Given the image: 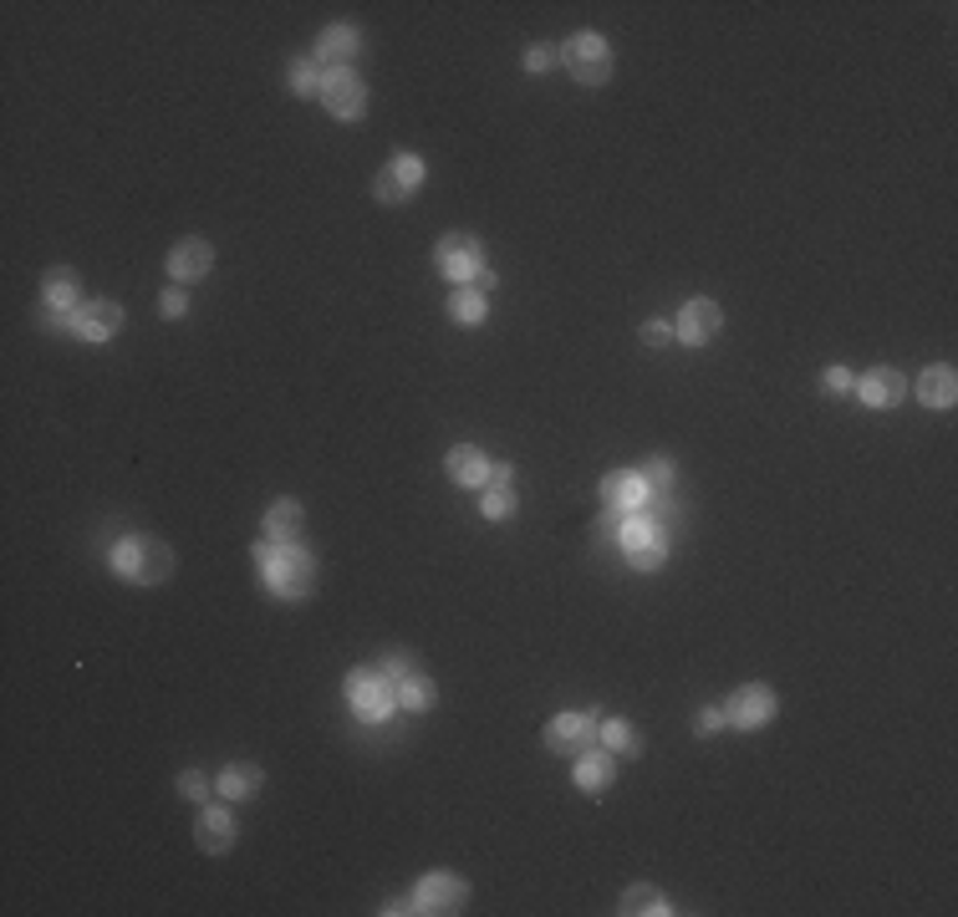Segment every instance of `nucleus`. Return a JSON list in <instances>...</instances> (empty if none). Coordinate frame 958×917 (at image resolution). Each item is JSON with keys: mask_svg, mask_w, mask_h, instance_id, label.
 <instances>
[{"mask_svg": "<svg viewBox=\"0 0 958 917\" xmlns=\"http://www.w3.org/2000/svg\"><path fill=\"white\" fill-rule=\"evenodd\" d=\"M255 561H261V577H266V592L280 602H301V596L316 592V556L291 546H276V541H261L255 546Z\"/></svg>", "mask_w": 958, "mask_h": 917, "instance_id": "1", "label": "nucleus"}, {"mask_svg": "<svg viewBox=\"0 0 958 917\" xmlns=\"http://www.w3.org/2000/svg\"><path fill=\"white\" fill-rule=\"evenodd\" d=\"M107 566H113L118 577L138 581V587H159V581L174 577V550L163 546V541H153V535H128V541L113 546Z\"/></svg>", "mask_w": 958, "mask_h": 917, "instance_id": "2", "label": "nucleus"}, {"mask_svg": "<svg viewBox=\"0 0 958 917\" xmlns=\"http://www.w3.org/2000/svg\"><path fill=\"white\" fill-rule=\"evenodd\" d=\"M622 556L637 566V571H658L668 561V525H658L653 510H637V515H622L617 525Z\"/></svg>", "mask_w": 958, "mask_h": 917, "instance_id": "3", "label": "nucleus"}, {"mask_svg": "<svg viewBox=\"0 0 958 917\" xmlns=\"http://www.w3.org/2000/svg\"><path fill=\"white\" fill-rule=\"evenodd\" d=\"M347 704H353V713L362 724H383L399 709V683L383 678L378 668H353L347 673Z\"/></svg>", "mask_w": 958, "mask_h": 917, "instance_id": "4", "label": "nucleus"}, {"mask_svg": "<svg viewBox=\"0 0 958 917\" xmlns=\"http://www.w3.org/2000/svg\"><path fill=\"white\" fill-rule=\"evenodd\" d=\"M561 67H566L581 88H602L607 77H612V46H607V36H597V31H576L572 42L561 46Z\"/></svg>", "mask_w": 958, "mask_h": 917, "instance_id": "5", "label": "nucleus"}, {"mask_svg": "<svg viewBox=\"0 0 958 917\" xmlns=\"http://www.w3.org/2000/svg\"><path fill=\"white\" fill-rule=\"evenodd\" d=\"M602 744V719L597 713H556L546 724V750L561 759H581Z\"/></svg>", "mask_w": 958, "mask_h": 917, "instance_id": "6", "label": "nucleus"}, {"mask_svg": "<svg viewBox=\"0 0 958 917\" xmlns=\"http://www.w3.org/2000/svg\"><path fill=\"white\" fill-rule=\"evenodd\" d=\"M434 260H439V276H449L454 286H470L485 270V240L454 230V235H443L434 245Z\"/></svg>", "mask_w": 958, "mask_h": 917, "instance_id": "7", "label": "nucleus"}, {"mask_svg": "<svg viewBox=\"0 0 958 917\" xmlns=\"http://www.w3.org/2000/svg\"><path fill=\"white\" fill-rule=\"evenodd\" d=\"M597 500H602V510H612V515H637V510L653 504V485L643 479V469H612V474H602Z\"/></svg>", "mask_w": 958, "mask_h": 917, "instance_id": "8", "label": "nucleus"}, {"mask_svg": "<svg viewBox=\"0 0 958 917\" xmlns=\"http://www.w3.org/2000/svg\"><path fill=\"white\" fill-rule=\"evenodd\" d=\"M775 709H781V698H775L770 683H745V688H735L724 698V719L735 729H765L775 719Z\"/></svg>", "mask_w": 958, "mask_h": 917, "instance_id": "9", "label": "nucleus"}, {"mask_svg": "<svg viewBox=\"0 0 958 917\" xmlns=\"http://www.w3.org/2000/svg\"><path fill=\"white\" fill-rule=\"evenodd\" d=\"M322 103L332 118L357 123L368 113V88H362V77H357L353 67H337V72H326V82H322Z\"/></svg>", "mask_w": 958, "mask_h": 917, "instance_id": "10", "label": "nucleus"}, {"mask_svg": "<svg viewBox=\"0 0 958 917\" xmlns=\"http://www.w3.org/2000/svg\"><path fill=\"white\" fill-rule=\"evenodd\" d=\"M418 184H424V159H418V153H393V159L383 163L378 184H372V194H378L383 205H408L413 194H418Z\"/></svg>", "mask_w": 958, "mask_h": 917, "instance_id": "11", "label": "nucleus"}, {"mask_svg": "<svg viewBox=\"0 0 958 917\" xmlns=\"http://www.w3.org/2000/svg\"><path fill=\"white\" fill-rule=\"evenodd\" d=\"M719 326H724V306H719V301L693 297V301H683L679 322H673V341H683V347H704V341L719 337Z\"/></svg>", "mask_w": 958, "mask_h": 917, "instance_id": "12", "label": "nucleus"}, {"mask_svg": "<svg viewBox=\"0 0 958 917\" xmlns=\"http://www.w3.org/2000/svg\"><path fill=\"white\" fill-rule=\"evenodd\" d=\"M413 903H418V913H464V903H470V882H459V877L449 872H428L418 887H413Z\"/></svg>", "mask_w": 958, "mask_h": 917, "instance_id": "13", "label": "nucleus"}, {"mask_svg": "<svg viewBox=\"0 0 958 917\" xmlns=\"http://www.w3.org/2000/svg\"><path fill=\"white\" fill-rule=\"evenodd\" d=\"M72 332L82 341H113L123 332V306L118 301H82L72 311Z\"/></svg>", "mask_w": 958, "mask_h": 917, "instance_id": "14", "label": "nucleus"}, {"mask_svg": "<svg viewBox=\"0 0 958 917\" xmlns=\"http://www.w3.org/2000/svg\"><path fill=\"white\" fill-rule=\"evenodd\" d=\"M163 266H169L174 281H205L209 270H215V245H209L205 235H184L174 251H169Z\"/></svg>", "mask_w": 958, "mask_h": 917, "instance_id": "15", "label": "nucleus"}, {"mask_svg": "<svg viewBox=\"0 0 958 917\" xmlns=\"http://www.w3.org/2000/svg\"><path fill=\"white\" fill-rule=\"evenodd\" d=\"M856 398L867 403V408H898L908 398V378L898 368H872L856 378Z\"/></svg>", "mask_w": 958, "mask_h": 917, "instance_id": "16", "label": "nucleus"}, {"mask_svg": "<svg viewBox=\"0 0 958 917\" xmlns=\"http://www.w3.org/2000/svg\"><path fill=\"white\" fill-rule=\"evenodd\" d=\"M443 469H449V479L464 489H485L489 485V474H495V464H489L485 449H474V444H454L449 449V458H443Z\"/></svg>", "mask_w": 958, "mask_h": 917, "instance_id": "17", "label": "nucleus"}, {"mask_svg": "<svg viewBox=\"0 0 958 917\" xmlns=\"http://www.w3.org/2000/svg\"><path fill=\"white\" fill-rule=\"evenodd\" d=\"M362 51V31L357 26H326L322 42H316V67H326V72H337V67H347V61Z\"/></svg>", "mask_w": 958, "mask_h": 917, "instance_id": "18", "label": "nucleus"}, {"mask_svg": "<svg viewBox=\"0 0 958 917\" xmlns=\"http://www.w3.org/2000/svg\"><path fill=\"white\" fill-rule=\"evenodd\" d=\"M240 836L235 815L224 811V805H209L205 815H199V826H194V841H199V851H209V857H220V851H230Z\"/></svg>", "mask_w": 958, "mask_h": 917, "instance_id": "19", "label": "nucleus"}, {"mask_svg": "<svg viewBox=\"0 0 958 917\" xmlns=\"http://www.w3.org/2000/svg\"><path fill=\"white\" fill-rule=\"evenodd\" d=\"M917 398H923V408H954L958 403V372L948 368V362L923 368V378H917Z\"/></svg>", "mask_w": 958, "mask_h": 917, "instance_id": "20", "label": "nucleus"}, {"mask_svg": "<svg viewBox=\"0 0 958 917\" xmlns=\"http://www.w3.org/2000/svg\"><path fill=\"white\" fill-rule=\"evenodd\" d=\"M612 780H617V765H612V755H607L602 744L576 759V785H581L587 796H602V790H612Z\"/></svg>", "mask_w": 958, "mask_h": 917, "instance_id": "21", "label": "nucleus"}, {"mask_svg": "<svg viewBox=\"0 0 958 917\" xmlns=\"http://www.w3.org/2000/svg\"><path fill=\"white\" fill-rule=\"evenodd\" d=\"M301 525H307V510H301L296 500H276L266 510V541H276V546L301 541Z\"/></svg>", "mask_w": 958, "mask_h": 917, "instance_id": "22", "label": "nucleus"}, {"mask_svg": "<svg viewBox=\"0 0 958 917\" xmlns=\"http://www.w3.org/2000/svg\"><path fill=\"white\" fill-rule=\"evenodd\" d=\"M617 913H627V917H668V913H679V907L668 903V897L653 887V882H637V887L622 892Z\"/></svg>", "mask_w": 958, "mask_h": 917, "instance_id": "23", "label": "nucleus"}, {"mask_svg": "<svg viewBox=\"0 0 958 917\" xmlns=\"http://www.w3.org/2000/svg\"><path fill=\"white\" fill-rule=\"evenodd\" d=\"M261 785H266V769L261 765H224L220 780H215V790H220L224 800H251Z\"/></svg>", "mask_w": 958, "mask_h": 917, "instance_id": "24", "label": "nucleus"}, {"mask_svg": "<svg viewBox=\"0 0 958 917\" xmlns=\"http://www.w3.org/2000/svg\"><path fill=\"white\" fill-rule=\"evenodd\" d=\"M77 297H82V281H77V270L57 266L42 276V301L57 311H77Z\"/></svg>", "mask_w": 958, "mask_h": 917, "instance_id": "25", "label": "nucleus"}, {"mask_svg": "<svg viewBox=\"0 0 958 917\" xmlns=\"http://www.w3.org/2000/svg\"><path fill=\"white\" fill-rule=\"evenodd\" d=\"M286 82H291L296 97H322V82L326 72L316 67V57H296L291 67H286Z\"/></svg>", "mask_w": 958, "mask_h": 917, "instance_id": "26", "label": "nucleus"}, {"mask_svg": "<svg viewBox=\"0 0 958 917\" xmlns=\"http://www.w3.org/2000/svg\"><path fill=\"white\" fill-rule=\"evenodd\" d=\"M449 316H454L459 326H480L489 316V301L474 291V286H459L454 297H449Z\"/></svg>", "mask_w": 958, "mask_h": 917, "instance_id": "27", "label": "nucleus"}, {"mask_svg": "<svg viewBox=\"0 0 958 917\" xmlns=\"http://www.w3.org/2000/svg\"><path fill=\"white\" fill-rule=\"evenodd\" d=\"M602 744L617 750V755H643V740H637V729L627 719H602Z\"/></svg>", "mask_w": 958, "mask_h": 917, "instance_id": "28", "label": "nucleus"}, {"mask_svg": "<svg viewBox=\"0 0 958 917\" xmlns=\"http://www.w3.org/2000/svg\"><path fill=\"white\" fill-rule=\"evenodd\" d=\"M643 479L653 485V500H673V479H679V474H673V458L668 454H653L648 464H643Z\"/></svg>", "mask_w": 958, "mask_h": 917, "instance_id": "29", "label": "nucleus"}, {"mask_svg": "<svg viewBox=\"0 0 958 917\" xmlns=\"http://www.w3.org/2000/svg\"><path fill=\"white\" fill-rule=\"evenodd\" d=\"M428 704H434V683H428L424 673H408V678L399 683V709H408V713H424Z\"/></svg>", "mask_w": 958, "mask_h": 917, "instance_id": "30", "label": "nucleus"}, {"mask_svg": "<svg viewBox=\"0 0 958 917\" xmlns=\"http://www.w3.org/2000/svg\"><path fill=\"white\" fill-rule=\"evenodd\" d=\"M480 515L485 520H505V515H516V489H485V500H480Z\"/></svg>", "mask_w": 958, "mask_h": 917, "instance_id": "31", "label": "nucleus"}, {"mask_svg": "<svg viewBox=\"0 0 958 917\" xmlns=\"http://www.w3.org/2000/svg\"><path fill=\"white\" fill-rule=\"evenodd\" d=\"M551 67H561V46L535 42L531 51H526V72H551Z\"/></svg>", "mask_w": 958, "mask_h": 917, "instance_id": "32", "label": "nucleus"}, {"mask_svg": "<svg viewBox=\"0 0 958 917\" xmlns=\"http://www.w3.org/2000/svg\"><path fill=\"white\" fill-rule=\"evenodd\" d=\"M378 673L393 678V683H403L413 673V652H383V658H378Z\"/></svg>", "mask_w": 958, "mask_h": 917, "instance_id": "33", "label": "nucleus"}, {"mask_svg": "<svg viewBox=\"0 0 958 917\" xmlns=\"http://www.w3.org/2000/svg\"><path fill=\"white\" fill-rule=\"evenodd\" d=\"M821 387H826V393H852V387H856V372H852V368H841V362H836V368H826V372H821Z\"/></svg>", "mask_w": 958, "mask_h": 917, "instance_id": "34", "label": "nucleus"}, {"mask_svg": "<svg viewBox=\"0 0 958 917\" xmlns=\"http://www.w3.org/2000/svg\"><path fill=\"white\" fill-rule=\"evenodd\" d=\"M178 796H184V800H205L209 796L205 769H184V775H178Z\"/></svg>", "mask_w": 958, "mask_h": 917, "instance_id": "35", "label": "nucleus"}, {"mask_svg": "<svg viewBox=\"0 0 958 917\" xmlns=\"http://www.w3.org/2000/svg\"><path fill=\"white\" fill-rule=\"evenodd\" d=\"M159 311L169 316V322H178V316L189 311V297H184L178 286H169V291H159Z\"/></svg>", "mask_w": 958, "mask_h": 917, "instance_id": "36", "label": "nucleus"}, {"mask_svg": "<svg viewBox=\"0 0 958 917\" xmlns=\"http://www.w3.org/2000/svg\"><path fill=\"white\" fill-rule=\"evenodd\" d=\"M36 322H42L46 332H72V311H57V306H46V301H42Z\"/></svg>", "mask_w": 958, "mask_h": 917, "instance_id": "37", "label": "nucleus"}, {"mask_svg": "<svg viewBox=\"0 0 958 917\" xmlns=\"http://www.w3.org/2000/svg\"><path fill=\"white\" fill-rule=\"evenodd\" d=\"M724 724H729V719H724V709H704L699 719H693V734H719Z\"/></svg>", "mask_w": 958, "mask_h": 917, "instance_id": "38", "label": "nucleus"}, {"mask_svg": "<svg viewBox=\"0 0 958 917\" xmlns=\"http://www.w3.org/2000/svg\"><path fill=\"white\" fill-rule=\"evenodd\" d=\"M673 341V326L668 322H648L643 326V347H668Z\"/></svg>", "mask_w": 958, "mask_h": 917, "instance_id": "39", "label": "nucleus"}, {"mask_svg": "<svg viewBox=\"0 0 958 917\" xmlns=\"http://www.w3.org/2000/svg\"><path fill=\"white\" fill-rule=\"evenodd\" d=\"M489 485H495V489H516V469H510V464H495Z\"/></svg>", "mask_w": 958, "mask_h": 917, "instance_id": "40", "label": "nucleus"}, {"mask_svg": "<svg viewBox=\"0 0 958 917\" xmlns=\"http://www.w3.org/2000/svg\"><path fill=\"white\" fill-rule=\"evenodd\" d=\"M383 913H388V917H403V913H418V903H413V897H393Z\"/></svg>", "mask_w": 958, "mask_h": 917, "instance_id": "41", "label": "nucleus"}, {"mask_svg": "<svg viewBox=\"0 0 958 917\" xmlns=\"http://www.w3.org/2000/svg\"><path fill=\"white\" fill-rule=\"evenodd\" d=\"M495 281H500L495 270H480V276H474V291H495Z\"/></svg>", "mask_w": 958, "mask_h": 917, "instance_id": "42", "label": "nucleus"}]
</instances>
